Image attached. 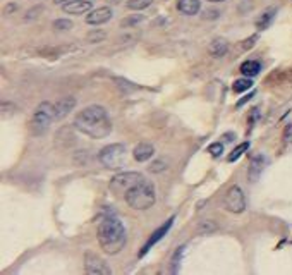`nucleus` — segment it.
I'll return each instance as SVG.
<instances>
[{
    "mask_svg": "<svg viewBox=\"0 0 292 275\" xmlns=\"http://www.w3.org/2000/svg\"><path fill=\"white\" fill-rule=\"evenodd\" d=\"M73 21L71 19H57L53 21V29L55 31H69L73 29Z\"/></svg>",
    "mask_w": 292,
    "mask_h": 275,
    "instance_id": "obj_22",
    "label": "nucleus"
},
{
    "mask_svg": "<svg viewBox=\"0 0 292 275\" xmlns=\"http://www.w3.org/2000/svg\"><path fill=\"white\" fill-rule=\"evenodd\" d=\"M9 110H16L14 105H11V103H2V117L4 119H7V117H11L14 112H9Z\"/></svg>",
    "mask_w": 292,
    "mask_h": 275,
    "instance_id": "obj_29",
    "label": "nucleus"
},
{
    "mask_svg": "<svg viewBox=\"0 0 292 275\" xmlns=\"http://www.w3.org/2000/svg\"><path fill=\"white\" fill-rule=\"evenodd\" d=\"M98 160L110 170L120 169L125 160V146L120 145V143H114V145L102 148L100 153H98Z\"/></svg>",
    "mask_w": 292,
    "mask_h": 275,
    "instance_id": "obj_5",
    "label": "nucleus"
},
{
    "mask_svg": "<svg viewBox=\"0 0 292 275\" xmlns=\"http://www.w3.org/2000/svg\"><path fill=\"white\" fill-rule=\"evenodd\" d=\"M241 74L246 76V78H253V76H258L259 71H262V64L256 60H246L244 64L241 66Z\"/></svg>",
    "mask_w": 292,
    "mask_h": 275,
    "instance_id": "obj_17",
    "label": "nucleus"
},
{
    "mask_svg": "<svg viewBox=\"0 0 292 275\" xmlns=\"http://www.w3.org/2000/svg\"><path fill=\"white\" fill-rule=\"evenodd\" d=\"M143 175L139 172H122L117 174L112 177L110 181V189L115 193V195H125L131 188L136 186L138 182L143 181Z\"/></svg>",
    "mask_w": 292,
    "mask_h": 275,
    "instance_id": "obj_6",
    "label": "nucleus"
},
{
    "mask_svg": "<svg viewBox=\"0 0 292 275\" xmlns=\"http://www.w3.org/2000/svg\"><path fill=\"white\" fill-rule=\"evenodd\" d=\"M205 19H217L218 17V11H206L203 14Z\"/></svg>",
    "mask_w": 292,
    "mask_h": 275,
    "instance_id": "obj_32",
    "label": "nucleus"
},
{
    "mask_svg": "<svg viewBox=\"0 0 292 275\" xmlns=\"http://www.w3.org/2000/svg\"><path fill=\"white\" fill-rule=\"evenodd\" d=\"M12 11H17V6H16V4H9V7L6 9V14H11Z\"/></svg>",
    "mask_w": 292,
    "mask_h": 275,
    "instance_id": "obj_34",
    "label": "nucleus"
},
{
    "mask_svg": "<svg viewBox=\"0 0 292 275\" xmlns=\"http://www.w3.org/2000/svg\"><path fill=\"white\" fill-rule=\"evenodd\" d=\"M145 17L143 16H131V17H125V19L120 22V26L122 28H129V26H133V24H138V22H141Z\"/></svg>",
    "mask_w": 292,
    "mask_h": 275,
    "instance_id": "obj_25",
    "label": "nucleus"
},
{
    "mask_svg": "<svg viewBox=\"0 0 292 275\" xmlns=\"http://www.w3.org/2000/svg\"><path fill=\"white\" fill-rule=\"evenodd\" d=\"M52 120H55L53 105L50 102H42L37 109H35L33 117H31V123H29L31 134L42 136L43 133H47V129H48V126L52 124Z\"/></svg>",
    "mask_w": 292,
    "mask_h": 275,
    "instance_id": "obj_4",
    "label": "nucleus"
},
{
    "mask_svg": "<svg viewBox=\"0 0 292 275\" xmlns=\"http://www.w3.org/2000/svg\"><path fill=\"white\" fill-rule=\"evenodd\" d=\"M165 169H167V164H165V162H161V160H156L150 165V172H153V174L164 172Z\"/></svg>",
    "mask_w": 292,
    "mask_h": 275,
    "instance_id": "obj_26",
    "label": "nucleus"
},
{
    "mask_svg": "<svg viewBox=\"0 0 292 275\" xmlns=\"http://www.w3.org/2000/svg\"><path fill=\"white\" fill-rule=\"evenodd\" d=\"M256 40H258V37H256V35H254V37L248 38V40H244V42H242V43H244V45H242V48H244V50H246V48H251V47L254 45Z\"/></svg>",
    "mask_w": 292,
    "mask_h": 275,
    "instance_id": "obj_31",
    "label": "nucleus"
},
{
    "mask_svg": "<svg viewBox=\"0 0 292 275\" xmlns=\"http://www.w3.org/2000/svg\"><path fill=\"white\" fill-rule=\"evenodd\" d=\"M223 203H225V208L232 213H242L246 210V198L239 186H232L229 189Z\"/></svg>",
    "mask_w": 292,
    "mask_h": 275,
    "instance_id": "obj_7",
    "label": "nucleus"
},
{
    "mask_svg": "<svg viewBox=\"0 0 292 275\" xmlns=\"http://www.w3.org/2000/svg\"><path fill=\"white\" fill-rule=\"evenodd\" d=\"M172 224H174V217H172V219H169L167 222H165L164 225H161V227L156 229V231H155L153 234H151V237L148 239V241L145 242V246H143V250H141V253H139V256H145V255L148 253V251L151 250V246H155L156 242H158L160 239L164 237L165 234H167V232L170 231V227H172Z\"/></svg>",
    "mask_w": 292,
    "mask_h": 275,
    "instance_id": "obj_10",
    "label": "nucleus"
},
{
    "mask_svg": "<svg viewBox=\"0 0 292 275\" xmlns=\"http://www.w3.org/2000/svg\"><path fill=\"white\" fill-rule=\"evenodd\" d=\"M275 9H268V11H265L262 16L258 17V21H256V28L258 29H265L268 24L273 21V17H275Z\"/></svg>",
    "mask_w": 292,
    "mask_h": 275,
    "instance_id": "obj_18",
    "label": "nucleus"
},
{
    "mask_svg": "<svg viewBox=\"0 0 292 275\" xmlns=\"http://www.w3.org/2000/svg\"><path fill=\"white\" fill-rule=\"evenodd\" d=\"M213 231H217V224H215L213 220H205V222H201L200 227H198V232L200 234L213 232Z\"/></svg>",
    "mask_w": 292,
    "mask_h": 275,
    "instance_id": "obj_24",
    "label": "nucleus"
},
{
    "mask_svg": "<svg viewBox=\"0 0 292 275\" xmlns=\"http://www.w3.org/2000/svg\"><path fill=\"white\" fill-rule=\"evenodd\" d=\"M153 4V0H129L127 2V7L131 11H143V9L150 7Z\"/></svg>",
    "mask_w": 292,
    "mask_h": 275,
    "instance_id": "obj_20",
    "label": "nucleus"
},
{
    "mask_svg": "<svg viewBox=\"0 0 292 275\" xmlns=\"http://www.w3.org/2000/svg\"><path fill=\"white\" fill-rule=\"evenodd\" d=\"M290 141H292V133H290Z\"/></svg>",
    "mask_w": 292,
    "mask_h": 275,
    "instance_id": "obj_38",
    "label": "nucleus"
},
{
    "mask_svg": "<svg viewBox=\"0 0 292 275\" xmlns=\"http://www.w3.org/2000/svg\"><path fill=\"white\" fill-rule=\"evenodd\" d=\"M208 2H215V4H218V2H225V0H208Z\"/></svg>",
    "mask_w": 292,
    "mask_h": 275,
    "instance_id": "obj_37",
    "label": "nucleus"
},
{
    "mask_svg": "<svg viewBox=\"0 0 292 275\" xmlns=\"http://www.w3.org/2000/svg\"><path fill=\"white\" fill-rule=\"evenodd\" d=\"M177 9L186 16H194L200 12L201 4H200V0H179Z\"/></svg>",
    "mask_w": 292,
    "mask_h": 275,
    "instance_id": "obj_15",
    "label": "nucleus"
},
{
    "mask_svg": "<svg viewBox=\"0 0 292 275\" xmlns=\"http://www.w3.org/2000/svg\"><path fill=\"white\" fill-rule=\"evenodd\" d=\"M105 31H102V29H96V31H89L88 33V43H98V42H102V40H105Z\"/></svg>",
    "mask_w": 292,
    "mask_h": 275,
    "instance_id": "obj_23",
    "label": "nucleus"
},
{
    "mask_svg": "<svg viewBox=\"0 0 292 275\" xmlns=\"http://www.w3.org/2000/svg\"><path fill=\"white\" fill-rule=\"evenodd\" d=\"M93 2L89 0H71V2L64 4V12L71 16H81V14H86V12L91 11Z\"/></svg>",
    "mask_w": 292,
    "mask_h": 275,
    "instance_id": "obj_12",
    "label": "nucleus"
},
{
    "mask_svg": "<svg viewBox=\"0 0 292 275\" xmlns=\"http://www.w3.org/2000/svg\"><path fill=\"white\" fill-rule=\"evenodd\" d=\"M115 83H119V84H117V86L122 88V89H125V91H133V89H136V86H133V83H129V81H125V79L117 78V79H115Z\"/></svg>",
    "mask_w": 292,
    "mask_h": 275,
    "instance_id": "obj_28",
    "label": "nucleus"
},
{
    "mask_svg": "<svg viewBox=\"0 0 292 275\" xmlns=\"http://www.w3.org/2000/svg\"><path fill=\"white\" fill-rule=\"evenodd\" d=\"M112 16H114V12H112L110 7H98L86 16V22L91 26H100L109 22L112 19Z\"/></svg>",
    "mask_w": 292,
    "mask_h": 275,
    "instance_id": "obj_11",
    "label": "nucleus"
},
{
    "mask_svg": "<svg viewBox=\"0 0 292 275\" xmlns=\"http://www.w3.org/2000/svg\"><path fill=\"white\" fill-rule=\"evenodd\" d=\"M248 148H249V143H248V141L241 143V145H239V146H237V148H234V150H232V153H231V155H229V157H227V160H229V162H236V160H237V159H239V157L242 155V153H244L246 150H248Z\"/></svg>",
    "mask_w": 292,
    "mask_h": 275,
    "instance_id": "obj_21",
    "label": "nucleus"
},
{
    "mask_svg": "<svg viewBox=\"0 0 292 275\" xmlns=\"http://www.w3.org/2000/svg\"><path fill=\"white\" fill-rule=\"evenodd\" d=\"M153 153H155V148L151 145H148V143H139V145L133 150V157H134V160H138V162H146L153 157Z\"/></svg>",
    "mask_w": 292,
    "mask_h": 275,
    "instance_id": "obj_14",
    "label": "nucleus"
},
{
    "mask_svg": "<svg viewBox=\"0 0 292 275\" xmlns=\"http://www.w3.org/2000/svg\"><path fill=\"white\" fill-rule=\"evenodd\" d=\"M76 103H78V100H76L74 97H64V98H60V100H57V103H53V110H55V120L66 119V117L74 110Z\"/></svg>",
    "mask_w": 292,
    "mask_h": 275,
    "instance_id": "obj_9",
    "label": "nucleus"
},
{
    "mask_svg": "<svg viewBox=\"0 0 292 275\" xmlns=\"http://www.w3.org/2000/svg\"><path fill=\"white\" fill-rule=\"evenodd\" d=\"M38 12H40V9H35V11H31V12H28V14H26V17H24V19H26V21H29V19H35V17H37L35 14H38Z\"/></svg>",
    "mask_w": 292,
    "mask_h": 275,
    "instance_id": "obj_33",
    "label": "nucleus"
},
{
    "mask_svg": "<svg viewBox=\"0 0 292 275\" xmlns=\"http://www.w3.org/2000/svg\"><path fill=\"white\" fill-rule=\"evenodd\" d=\"M74 128L89 138L100 139L110 134L112 120L109 119V114H107V110L103 107L89 105L76 115Z\"/></svg>",
    "mask_w": 292,
    "mask_h": 275,
    "instance_id": "obj_1",
    "label": "nucleus"
},
{
    "mask_svg": "<svg viewBox=\"0 0 292 275\" xmlns=\"http://www.w3.org/2000/svg\"><path fill=\"white\" fill-rule=\"evenodd\" d=\"M208 52H210V55H213V57H223L229 52V42L223 38H215L213 42L210 43Z\"/></svg>",
    "mask_w": 292,
    "mask_h": 275,
    "instance_id": "obj_16",
    "label": "nucleus"
},
{
    "mask_svg": "<svg viewBox=\"0 0 292 275\" xmlns=\"http://www.w3.org/2000/svg\"><path fill=\"white\" fill-rule=\"evenodd\" d=\"M84 270H86V273H91V275H109L110 273V268L107 267L105 261H103L100 256H96L93 253L84 255Z\"/></svg>",
    "mask_w": 292,
    "mask_h": 275,
    "instance_id": "obj_8",
    "label": "nucleus"
},
{
    "mask_svg": "<svg viewBox=\"0 0 292 275\" xmlns=\"http://www.w3.org/2000/svg\"><path fill=\"white\" fill-rule=\"evenodd\" d=\"M253 86V81L249 78H241V79H236L232 84V89L236 93H242V91H248V89Z\"/></svg>",
    "mask_w": 292,
    "mask_h": 275,
    "instance_id": "obj_19",
    "label": "nucleus"
},
{
    "mask_svg": "<svg viewBox=\"0 0 292 275\" xmlns=\"http://www.w3.org/2000/svg\"><path fill=\"white\" fill-rule=\"evenodd\" d=\"M98 242H100L102 250L107 255H117L124 250L125 246V227L122 222L117 219H105L103 222L98 225V232H96Z\"/></svg>",
    "mask_w": 292,
    "mask_h": 275,
    "instance_id": "obj_2",
    "label": "nucleus"
},
{
    "mask_svg": "<svg viewBox=\"0 0 292 275\" xmlns=\"http://www.w3.org/2000/svg\"><path fill=\"white\" fill-rule=\"evenodd\" d=\"M124 196L127 205L134 210H148L151 208L156 201L155 186L150 181H146V179H143L141 182H138L136 186L129 189Z\"/></svg>",
    "mask_w": 292,
    "mask_h": 275,
    "instance_id": "obj_3",
    "label": "nucleus"
},
{
    "mask_svg": "<svg viewBox=\"0 0 292 275\" xmlns=\"http://www.w3.org/2000/svg\"><path fill=\"white\" fill-rule=\"evenodd\" d=\"M55 4H67V2H71V0H53Z\"/></svg>",
    "mask_w": 292,
    "mask_h": 275,
    "instance_id": "obj_36",
    "label": "nucleus"
},
{
    "mask_svg": "<svg viewBox=\"0 0 292 275\" xmlns=\"http://www.w3.org/2000/svg\"><path fill=\"white\" fill-rule=\"evenodd\" d=\"M107 2H109V4H114V6H115V4H120V2H124V0H107Z\"/></svg>",
    "mask_w": 292,
    "mask_h": 275,
    "instance_id": "obj_35",
    "label": "nucleus"
},
{
    "mask_svg": "<svg viewBox=\"0 0 292 275\" xmlns=\"http://www.w3.org/2000/svg\"><path fill=\"white\" fill-rule=\"evenodd\" d=\"M182 255V248H179V250H177V253H175V256H174V260H172V265H174V267H172V272L175 273V272H177V261H179V256H181Z\"/></svg>",
    "mask_w": 292,
    "mask_h": 275,
    "instance_id": "obj_30",
    "label": "nucleus"
},
{
    "mask_svg": "<svg viewBox=\"0 0 292 275\" xmlns=\"http://www.w3.org/2000/svg\"><path fill=\"white\" fill-rule=\"evenodd\" d=\"M265 164H267V159L263 155H254L251 159V164H249V170H248V177L251 182H256L262 175L263 169H265Z\"/></svg>",
    "mask_w": 292,
    "mask_h": 275,
    "instance_id": "obj_13",
    "label": "nucleus"
},
{
    "mask_svg": "<svg viewBox=\"0 0 292 275\" xmlns=\"http://www.w3.org/2000/svg\"><path fill=\"white\" fill-rule=\"evenodd\" d=\"M208 153H212L213 157H220L223 153V145L222 143H213L208 146Z\"/></svg>",
    "mask_w": 292,
    "mask_h": 275,
    "instance_id": "obj_27",
    "label": "nucleus"
}]
</instances>
